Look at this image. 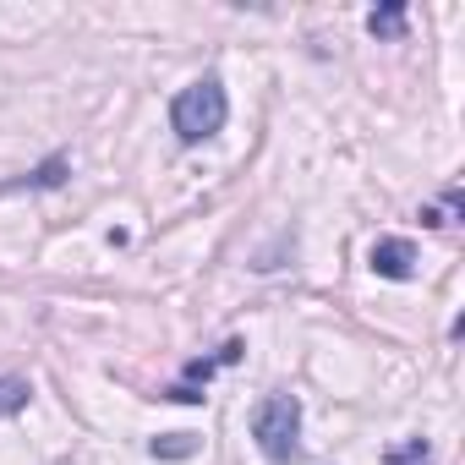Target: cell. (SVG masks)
Returning a JSON list of instances; mask_svg holds the SVG:
<instances>
[{
	"mask_svg": "<svg viewBox=\"0 0 465 465\" xmlns=\"http://www.w3.org/2000/svg\"><path fill=\"white\" fill-rule=\"evenodd\" d=\"M66 170H72V159H66V153H55V159H45L34 175H23V181H12V186H0V192H50V186H61V181H66Z\"/></svg>",
	"mask_w": 465,
	"mask_h": 465,
	"instance_id": "5b68a950",
	"label": "cell"
},
{
	"mask_svg": "<svg viewBox=\"0 0 465 465\" xmlns=\"http://www.w3.org/2000/svg\"><path fill=\"white\" fill-rule=\"evenodd\" d=\"M224 121H230V99H224V83H219V77L186 83V88L175 94V104H170V126H175V137H181L186 148L219 137Z\"/></svg>",
	"mask_w": 465,
	"mask_h": 465,
	"instance_id": "6da1fadb",
	"label": "cell"
},
{
	"mask_svg": "<svg viewBox=\"0 0 465 465\" xmlns=\"http://www.w3.org/2000/svg\"><path fill=\"white\" fill-rule=\"evenodd\" d=\"M242 340H224L219 345V356H197V361H186V372H181V383L175 389H164V400H175V405H203V383L219 372V367H236L242 361Z\"/></svg>",
	"mask_w": 465,
	"mask_h": 465,
	"instance_id": "3957f363",
	"label": "cell"
},
{
	"mask_svg": "<svg viewBox=\"0 0 465 465\" xmlns=\"http://www.w3.org/2000/svg\"><path fill=\"white\" fill-rule=\"evenodd\" d=\"M383 465H432V443L427 438H405V443L383 449Z\"/></svg>",
	"mask_w": 465,
	"mask_h": 465,
	"instance_id": "ba28073f",
	"label": "cell"
},
{
	"mask_svg": "<svg viewBox=\"0 0 465 465\" xmlns=\"http://www.w3.org/2000/svg\"><path fill=\"white\" fill-rule=\"evenodd\" d=\"M148 449H153V460H186V454L203 449V438L197 432H170V438H153Z\"/></svg>",
	"mask_w": 465,
	"mask_h": 465,
	"instance_id": "52a82bcc",
	"label": "cell"
},
{
	"mask_svg": "<svg viewBox=\"0 0 465 465\" xmlns=\"http://www.w3.org/2000/svg\"><path fill=\"white\" fill-rule=\"evenodd\" d=\"M416 247L405 242V236H378L372 242V252H367V269L378 274V280H416Z\"/></svg>",
	"mask_w": 465,
	"mask_h": 465,
	"instance_id": "277c9868",
	"label": "cell"
},
{
	"mask_svg": "<svg viewBox=\"0 0 465 465\" xmlns=\"http://www.w3.org/2000/svg\"><path fill=\"white\" fill-rule=\"evenodd\" d=\"M454 219H460V192H454V186H449L432 208H421V224H432V230H443V224H454Z\"/></svg>",
	"mask_w": 465,
	"mask_h": 465,
	"instance_id": "30bf717a",
	"label": "cell"
},
{
	"mask_svg": "<svg viewBox=\"0 0 465 465\" xmlns=\"http://www.w3.org/2000/svg\"><path fill=\"white\" fill-rule=\"evenodd\" d=\"M252 438H258V449H263L274 465L296 460V454H302V400H296V394H269V400H258V411H252Z\"/></svg>",
	"mask_w": 465,
	"mask_h": 465,
	"instance_id": "7a4b0ae2",
	"label": "cell"
},
{
	"mask_svg": "<svg viewBox=\"0 0 465 465\" xmlns=\"http://www.w3.org/2000/svg\"><path fill=\"white\" fill-rule=\"evenodd\" d=\"M367 34H372V39H400V34H405V6H400V0H389V6H378V12L367 17Z\"/></svg>",
	"mask_w": 465,
	"mask_h": 465,
	"instance_id": "8992f818",
	"label": "cell"
},
{
	"mask_svg": "<svg viewBox=\"0 0 465 465\" xmlns=\"http://www.w3.org/2000/svg\"><path fill=\"white\" fill-rule=\"evenodd\" d=\"M28 400H34V383L28 378H0V416L28 411Z\"/></svg>",
	"mask_w": 465,
	"mask_h": 465,
	"instance_id": "9c48e42d",
	"label": "cell"
}]
</instances>
